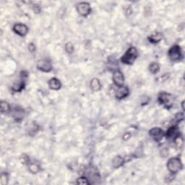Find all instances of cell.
<instances>
[{"mask_svg": "<svg viewBox=\"0 0 185 185\" xmlns=\"http://www.w3.org/2000/svg\"><path fill=\"white\" fill-rule=\"evenodd\" d=\"M36 45H35L34 43H29V44H28V50H29L30 52L34 53L35 52H36Z\"/></svg>", "mask_w": 185, "mask_h": 185, "instance_id": "obj_30", "label": "cell"}, {"mask_svg": "<svg viewBox=\"0 0 185 185\" xmlns=\"http://www.w3.org/2000/svg\"><path fill=\"white\" fill-rule=\"evenodd\" d=\"M184 101H182V109H183V110L184 109Z\"/></svg>", "mask_w": 185, "mask_h": 185, "instance_id": "obj_33", "label": "cell"}, {"mask_svg": "<svg viewBox=\"0 0 185 185\" xmlns=\"http://www.w3.org/2000/svg\"><path fill=\"white\" fill-rule=\"evenodd\" d=\"M158 103L167 109H170L173 106L174 98L171 93L166 92H160L158 96Z\"/></svg>", "mask_w": 185, "mask_h": 185, "instance_id": "obj_2", "label": "cell"}, {"mask_svg": "<svg viewBox=\"0 0 185 185\" xmlns=\"http://www.w3.org/2000/svg\"><path fill=\"white\" fill-rule=\"evenodd\" d=\"M166 166H167L168 170L169 171L170 173L176 174L179 171L182 170V167H183V164H182L181 159L179 158L173 157V158H171L168 161Z\"/></svg>", "mask_w": 185, "mask_h": 185, "instance_id": "obj_3", "label": "cell"}, {"mask_svg": "<svg viewBox=\"0 0 185 185\" xmlns=\"http://www.w3.org/2000/svg\"><path fill=\"white\" fill-rule=\"evenodd\" d=\"M20 161L23 165H28L30 163L29 156H28L26 154H22L20 157Z\"/></svg>", "mask_w": 185, "mask_h": 185, "instance_id": "obj_24", "label": "cell"}, {"mask_svg": "<svg viewBox=\"0 0 185 185\" xmlns=\"http://www.w3.org/2000/svg\"><path fill=\"white\" fill-rule=\"evenodd\" d=\"M130 137H131L130 133H129V132H127V133H125V134H124V135H123V137H122V138H123V140H124V141H126V140H129V139L130 138Z\"/></svg>", "mask_w": 185, "mask_h": 185, "instance_id": "obj_32", "label": "cell"}, {"mask_svg": "<svg viewBox=\"0 0 185 185\" xmlns=\"http://www.w3.org/2000/svg\"><path fill=\"white\" fill-rule=\"evenodd\" d=\"M25 85V84L24 80H22L18 81V82L14 83L12 86V91L15 92H21L22 90L24 89Z\"/></svg>", "mask_w": 185, "mask_h": 185, "instance_id": "obj_18", "label": "cell"}, {"mask_svg": "<svg viewBox=\"0 0 185 185\" xmlns=\"http://www.w3.org/2000/svg\"><path fill=\"white\" fill-rule=\"evenodd\" d=\"M129 93V91L128 88L123 85L122 87H118V88L116 90L115 97L118 100H122V99L125 98L126 97L128 96Z\"/></svg>", "mask_w": 185, "mask_h": 185, "instance_id": "obj_10", "label": "cell"}, {"mask_svg": "<svg viewBox=\"0 0 185 185\" xmlns=\"http://www.w3.org/2000/svg\"><path fill=\"white\" fill-rule=\"evenodd\" d=\"M138 56V52L137 48L132 46L127 50L125 54L121 57V62L124 64L132 65L137 59Z\"/></svg>", "mask_w": 185, "mask_h": 185, "instance_id": "obj_1", "label": "cell"}, {"mask_svg": "<svg viewBox=\"0 0 185 185\" xmlns=\"http://www.w3.org/2000/svg\"><path fill=\"white\" fill-rule=\"evenodd\" d=\"M160 70V65L158 62H152L149 65V71L152 75H156Z\"/></svg>", "mask_w": 185, "mask_h": 185, "instance_id": "obj_20", "label": "cell"}, {"mask_svg": "<svg viewBox=\"0 0 185 185\" xmlns=\"http://www.w3.org/2000/svg\"><path fill=\"white\" fill-rule=\"evenodd\" d=\"M76 10L78 14L82 17H87L91 12V8L88 2H80L76 5Z\"/></svg>", "mask_w": 185, "mask_h": 185, "instance_id": "obj_5", "label": "cell"}, {"mask_svg": "<svg viewBox=\"0 0 185 185\" xmlns=\"http://www.w3.org/2000/svg\"><path fill=\"white\" fill-rule=\"evenodd\" d=\"M173 142H174V144L176 145V147L177 148H181L182 147V145H183V139H182V136L179 135L178 136H177L174 139H173Z\"/></svg>", "mask_w": 185, "mask_h": 185, "instance_id": "obj_22", "label": "cell"}, {"mask_svg": "<svg viewBox=\"0 0 185 185\" xmlns=\"http://www.w3.org/2000/svg\"><path fill=\"white\" fill-rule=\"evenodd\" d=\"M39 129H40V127L38 124L36 122H33L28 127V134L30 136H34L35 135H36Z\"/></svg>", "mask_w": 185, "mask_h": 185, "instance_id": "obj_15", "label": "cell"}, {"mask_svg": "<svg viewBox=\"0 0 185 185\" xmlns=\"http://www.w3.org/2000/svg\"><path fill=\"white\" fill-rule=\"evenodd\" d=\"M0 106H1V112L2 114H8L10 112V106L7 101H2Z\"/></svg>", "mask_w": 185, "mask_h": 185, "instance_id": "obj_21", "label": "cell"}, {"mask_svg": "<svg viewBox=\"0 0 185 185\" xmlns=\"http://www.w3.org/2000/svg\"><path fill=\"white\" fill-rule=\"evenodd\" d=\"M24 109L20 107H16L13 112V118L16 122H20L24 118Z\"/></svg>", "mask_w": 185, "mask_h": 185, "instance_id": "obj_13", "label": "cell"}, {"mask_svg": "<svg viewBox=\"0 0 185 185\" xmlns=\"http://www.w3.org/2000/svg\"><path fill=\"white\" fill-rule=\"evenodd\" d=\"M149 135L155 141L160 142L165 136V133L159 127H154V128H152L149 131Z\"/></svg>", "mask_w": 185, "mask_h": 185, "instance_id": "obj_7", "label": "cell"}, {"mask_svg": "<svg viewBox=\"0 0 185 185\" xmlns=\"http://www.w3.org/2000/svg\"><path fill=\"white\" fill-rule=\"evenodd\" d=\"M112 80L114 85L117 87H122L124 84V77L123 73L119 70H116L113 73Z\"/></svg>", "mask_w": 185, "mask_h": 185, "instance_id": "obj_8", "label": "cell"}, {"mask_svg": "<svg viewBox=\"0 0 185 185\" xmlns=\"http://www.w3.org/2000/svg\"><path fill=\"white\" fill-rule=\"evenodd\" d=\"M9 177L8 173H2L1 177H0V184L6 185L8 184Z\"/></svg>", "mask_w": 185, "mask_h": 185, "instance_id": "obj_23", "label": "cell"}, {"mask_svg": "<svg viewBox=\"0 0 185 185\" xmlns=\"http://www.w3.org/2000/svg\"><path fill=\"white\" fill-rule=\"evenodd\" d=\"M28 170L33 174H36L40 172L41 167L37 163H30L28 164Z\"/></svg>", "mask_w": 185, "mask_h": 185, "instance_id": "obj_19", "label": "cell"}, {"mask_svg": "<svg viewBox=\"0 0 185 185\" xmlns=\"http://www.w3.org/2000/svg\"><path fill=\"white\" fill-rule=\"evenodd\" d=\"M90 86L92 91L96 92L101 89V83L98 78H92L90 83Z\"/></svg>", "mask_w": 185, "mask_h": 185, "instance_id": "obj_17", "label": "cell"}, {"mask_svg": "<svg viewBox=\"0 0 185 185\" xmlns=\"http://www.w3.org/2000/svg\"><path fill=\"white\" fill-rule=\"evenodd\" d=\"M168 56L172 62H179L182 59V49L179 45H173L169 48Z\"/></svg>", "mask_w": 185, "mask_h": 185, "instance_id": "obj_4", "label": "cell"}, {"mask_svg": "<svg viewBox=\"0 0 185 185\" xmlns=\"http://www.w3.org/2000/svg\"><path fill=\"white\" fill-rule=\"evenodd\" d=\"M180 135L179 132H178L177 129V125H173L171 126L169 128L167 129L166 133V137L167 138V139H174L177 136Z\"/></svg>", "mask_w": 185, "mask_h": 185, "instance_id": "obj_11", "label": "cell"}, {"mask_svg": "<svg viewBox=\"0 0 185 185\" xmlns=\"http://www.w3.org/2000/svg\"><path fill=\"white\" fill-rule=\"evenodd\" d=\"M124 162H125V161L121 156H117L112 160V166L114 168H118L121 167L122 166H123Z\"/></svg>", "mask_w": 185, "mask_h": 185, "instance_id": "obj_16", "label": "cell"}, {"mask_svg": "<svg viewBox=\"0 0 185 185\" xmlns=\"http://www.w3.org/2000/svg\"><path fill=\"white\" fill-rule=\"evenodd\" d=\"M13 31L20 36H25L28 33V28L22 23H16L13 26Z\"/></svg>", "mask_w": 185, "mask_h": 185, "instance_id": "obj_9", "label": "cell"}, {"mask_svg": "<svg viewBox=\"0 0 185 185\" xmlns=\"http://www.w3.org/2000/svg\"><path fill=\"white\" fill-rule=\"evenodd\" d=\"M48 86H49L50 89L54 90V91H58V90L61 88L62 83L59 79L56 78H53L48 80Z\"/></svg>", "mask_w": 185, "mask_h": 185, "instance_id": "obj_12", "label": "cell"}, {"mask_svg": "<svg viewBox=\"0 0 185 185\" xmlns=\"http://www.w3.org/2000/svg\"><path fill=\"white\" fill-rule=\"evenodd\" d=\"M150 101V98L149 97H148L146 96H143L141 97L140 98V103L142 104V105H147L148 103H149Z\"/></svg>", "mask_w": 185, "mask_h": 185, "instance_id": "obj_28", "label": "cell"}, {"mask_svg": "<svg viewBox=\"0 0 185 185\" xmlns=\"http://www.w3.org/2000/svg\"><path fill=\"white\" fill-rule=\"evenodd\" d=\"M37 69L43 72H49L52 70V64L48 59H40L37 62Z\"/></svg>", "mask_w": 185, "mask_h": 185, "instance_id": "obj_6", "label": "cell"}, {"mask_svg": "<svg viewBox=\"0 0 185 185\" xmlns=\"http://www.w3.org/2000/svg\"><path fill=\"white\" fill-rule=\"evenodd\" d=\"M161 155L162 156V157H166V156H168V150L166 149V148H164L163 150H161Z\"/></svg>", "mask_w": 185, "mask_h": 185, "instance_id": "obj_31", "label": "cell"}, {"mask_svg": "<svg viewBox=\"0 0 185 185\" xmlns=\"http://www.w3.org/2000/svg\"><path fill=\"white\" fill-rule=\"evenodd\" d=\"M76 184L87 185V184H90L91 183H90L89 181H88V179L86 177H81L78 178V179H77V181H76Z\"/></svg>", "mask_w": 185, "mask_h": 185, "instance_id": "obj_25", "label": "cell"}, {"mask_svg": "<svg viewBox=\"0 0 185 185\" xmlns=\"http://www.w3.org/2000/svg\"><path fill=\"white\" fill-rule=\"evenodd\" d=\"M174 180V174L173 173H170L169 174H168L165 177V182L166 183H170V182H173Z\"/></svg>", "mask_w": 185, "mask_h": 185, "instance_id": "obj_27", "label": "cell"}, {"mask_svg": "<svg viewBox=\"0 0 185 185\" xmlns=\"http://www.w3.org/2000/svg\"><path fill=\"white\" fill-rule=\"evenodd\" d=\"M33 10L36 14H38V13L41 12V7L38 5V4H35L33 6Z\"/></svg>", "mask_w": 185, "mask_h": 185, "instance_id": "obj_29", "label": "cell"}, {"mask_svg": "<svg viewBox=\"0 0 185 185\" xmlns=\"http://www.w3.org/2000/svg\"><path fill=\"white\" fill-rule=\"evenodd\" d=\"M65 51L69 54H72L73 52H74V46H73L72 43H70V42L67 43V44L65 45Z\"/></svg>", "mask_w": 185, "mask_h": 185, "instance_id": "obj_26", "label": "cell"}, {"mask_svg": "<svg viewBox=\"0 0 185 185\" xmlns=\"http://www.w3.org/2000/svg\"><path fill=\"white\" fill-rule=\"evenodd\" d=\"M163 38V34L159 32H155V33H152L151 35L148 37L149 42L152 43H157L162 40Z\"/></svg>", "mask_w": 185, "mask_h": 185, "instance_id": "obj_14", "label": "cell"}]
</instances>
